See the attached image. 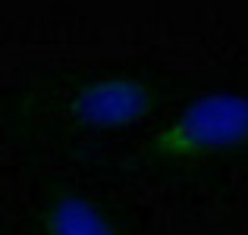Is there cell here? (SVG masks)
Masks as SVG:
<instances>
[{
  "mask_svg": "<svg viewBox=\"0 0 248 235\" xmlns=\"http://www.w3.org/2000/svg\"><path fill=\"white\" fill-rule=\"evenodd\" d=\"M248 147V94L211 91L192 101L160 126L148 141V151L167 163H192L204 157Z\"/></svg>",
  "mask_w": 248,
  "mask_h": 235,
  "instance_id": "1",
  "label": "cell"
},
{
  "mask_svg": "<svg viewBox=\"0 0 248 235\" xmlns=\"http://www.w3.org/2000/svg\"><path fill=\"white\" fill-rule=\"evenodd\" d=\"M154 110V94L132 75H97L85 82L69 101V116L85 129H126Z\"/></svg>",
  "mask_w": 248,
  "mask_h": 235,
  "instance_id": "2",
  "label": "cell"
},
{
  "mask_svg": "<svg viewBox=\"0 0 248 235\" xmlns=\"http://www.w3.org/2000/svg\"><path fill=\"white\" fill-rule=\"evenodd\" d=\"M44 232L47 235H123L107 213H101L91 201L79 194H63L50 204L44 217Z\"/></svg>",
  "mask_w": 248,
  "mask_h": 235,
  "instance_id": "3",
  "label": "cell"
}]
</instances>
